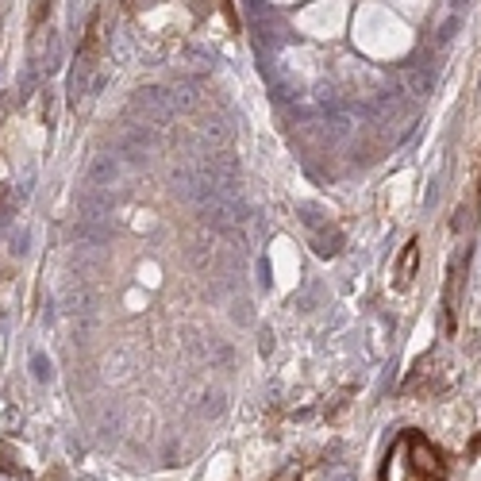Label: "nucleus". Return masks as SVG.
<instances>
[{
    "mask_svg": "<svg viewBox=\"0 0 481 481\" xmlns=\"http://www.w3.org/2000/svg\"><path fill=\"white\" fill-rule=\"evenodd\" d=\"M447 474L451 466H447V455L439 447L424 431L405 427L385 451L378 481H447Z\"/></svg>",
    "mask_w": 481,
    "mask_h": 481,
    "instance_id": "f257e3e1",
    "label": "nucleus"
},
{
    "mask_svg": "<svg viewBox=\"0 0 481 481\" xmlns=\"http://www.w3.org/2000/svg\"><path fill=\"white\" fill-rule=\"evenodd\" d=\"M466 270H470V247H462V254L451 262L447 293H443V316H447V331H451V335L458 328V304H462V289H466Z\"/></svg>",
    "mask_w": 481,
    "mask_h": 481,
    "instance_id": "f03ea898",
    "label": "nucleus"
},
{
    "mask_svg": "<svg viewBox=\"0 0 481 481\" xmlns=\"http://www.w3.org/2000/svg\"><path fill=\"white\" fill-rule=\"evenodd\" d=\"M416 270H420V239H408L405 247H400V254H397V266H393V285L397 289H408L412 285V278H416Z\"/></svg>",
    "mask_w": 481,
    "mask_h": 481,
    "instance_id": "7ed1b4c3",
    "label": "nucleus"
}]
</instances>
